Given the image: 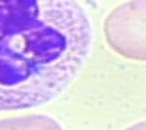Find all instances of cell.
<instances>
[{
    "label": "cell",
    "mask_w": 146,
    "mask_h": 130,
    "mask_svg": "<svg viewBox=\"0 0 146 130\" xmlns=\"http://www.w3.org/2000/svg\"><path fill=\"white\" fill-rule=\"evenodd\" d=\"M91 47L92 26L77 0H0V112L55 99Z\"/></svg>",
    "instance_id": "cell-1"
},
{
    "label": "cell",
    "mask_w": 146,
    "mask_h": 130,
    "mask_svg": "<svg viewBox=\"0 0 146 130\" xmlns=\"http://www.w3.org/2000/svg\"><path fill=\"white\" fill-rule=\"evenodd\" d=\"M104 34L116 54L146 61V0H129L115 7L105 18Z\"/></svg>",
    "instance_id": "cell-2"
},
{
    "label": "cell",
    "mask_w": 146,
    "mask_h": 130,
    "mask_svg": "<svg viewBox=\"0 0 146 130\" xmlns=\"http://www.w3.org/2000/svg\"><path fill=\"white\" fill-rule=\"evenodd\" d=\"M0 130H62V127L47 115H27L1 119Z\"/></svg>",
    "instance_id": "cell-3"
},
{
    "label": "cell",
    "mask_w": 146,
    "mask_h": 130,
    "mask_svg": "<svg viewBox=\"0 0 146 130\" xmlns=\"http://www.w3.org/2000/svg\"><path fill=\"white\" fill-rule=\"evenodd\" d=\"M125 130H146V120H142V122H138L132 126H129L128 129Z\"/></svg>",
    "instance_id": "cell-4"
}]
</instances>
